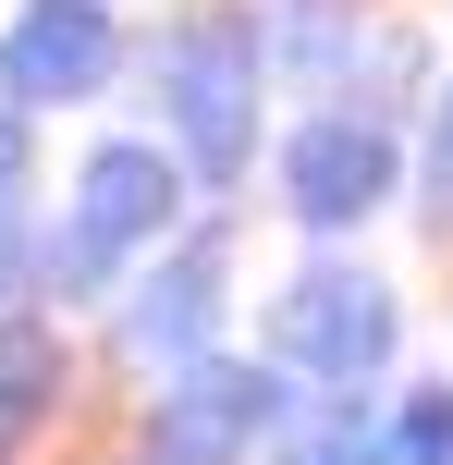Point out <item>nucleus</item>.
<instances>
[{"label":"nucleus","mask_w":453,"mask_h":465,"mask_svg":"<svg viewBox=\"0 0 453 465\" xmlns=\"http://www.w3.org/2000/svg\"><path fill=\"white\" fill-rule=\"evenodd\" d=\"M209 331H221V245L196 232L184 257L135 270V294H123V355H135V368H209Z\"/></svg>","instance_id":"obj_6"},{"label":"nucleus","mask_w":453,"mask_h":465,"mask_svg":"<svg viewBox=\"0 0 453 465\" xmlns=\"http://www.w3.org/2000/svg\"><path fill=\"white\" fill-rule=\"evenodd\" d=\"M282 184H294V209H307L319 232L331 221H368L392 196V135H380V111H319L307 135L282 147Z\"/></svg>","instance_id":"obj_7"},{"label":"nucleus","mask_w":453,"mask_h":465,"mask_svg":"<svg viewBox=\"0 0 453 465\" xmlns=\"http://www.w3.org/2000/svg\"><path fill=\"white\" fill-rule=\"evenodd\" d=\"M49 392H62V355H49L25 319H0V429H13V417H37Z\"/></svg>","instance_id":"obj_8"},{"label":"nucleus","mask_w":453,"mask_h":465,"mask_svg":"<svg viewBox=\"0 0 453 465\" xmlns=\"http://www.w3.org/2000/svg\"><path fill=\"white\" fill-rule=\"evenodd\" d=\"M147 98H160V123H172V160L209 172V184H233L245 135H258V37H245V13L160 25V37H147Z\"/></svg>","instance_id":"obj_1"},{"label":"nucleus","mask_w":453,"mask_h":465,"mask_svg":"<svg viewBox=\"0 0 453 465\" xmlns=\"http://www.w3.org/2000/svg\"><path fill=\"white\" fill-rule=\"evenodd\" d=\"M429 221H453V74H441V111H429Z\"/></svg>","instance_id":"obj_11"},{"label":"nucleus","mask_w":453,"mask_h":465,"mask_svg":"<svg viewBox=\"0 0 453 465\" xmlns=\"http://www.w3.org/2000/svg\"><path fill=\"white\" fill-rule=\"evenodd\" d=\"M13 196H25V98L0 86V221H13Z\"/></svg>","instance_id":"obj_12"},{"label":"nucleus","mask_w":453,"mask_h":465,"mask_svg":"<svg viewBox=\"0 0 453 465\" xmlns=\"http://www.w3.org/2000/svg\"><path fill=\"white\" fill-rule=\"evenodd\" d=\"M123 74V25L98 13V0H25L13 25H0V86L25 98V111H62V98H98Z\"/></svg>","instance_id":"obj_4"},{"label":"nucleus","mask_w":453,"mask_h":465,"mask_svg":"<svg viewBox=\"0 0 453 465\" xmlns=\"http://www.w3.org/2000/svg\"><path fill=\"white\" fill-rule=\"evenodd\" d=\"M25 294V245H13V221H0V306Z\"/></svg>","instance_id":"obj_13"},{"label":"nucleus","mask_w":453,"mask_h":465,"mask_svg":"<svg viewBox=\"0 0 453 465\" xmlns=\"http://www.w3.org/2000/svg\"><path fill=\"white\" fill-rule=\"evenodd\" d=\"M172 209H184V160H172V147H147V135L86 147V172H74L62 221H49V245H37L49 294H98L123 257H147L172 232Z\"/></svg>","instance_id":"obj_2"},{"label":"nucleus","mask_w":453,"mask_h":465,"mask_svg":"<svg viewBox=\"0 0 453 465\" xmlns=\"http://www.w3.org/2000/svg\"><path fill=\"white\" fill-rule=\"evenodd\" d=\"M270 343H282V368L356 392V380L392 355V294H380L368 270H307V282L270 294Z\"/></svg>","instance_id":"obj_3"},{"label":"nucleus","mask_w":453,"mask_h":465,"mask_svg":"<svg viewBox=\"0 0 453 465\" xmlns=\"http://www.w3.org/2000/svg\"><path fill=\"white\" fill-rule=\"evenodd\" d=\"M270 417H282V392L258 368H184L147 404V465H245L270 441Z\"/></svg>","instance_id":"obj_5"},{"label":"nucleus","mask_w":453,"mask_h":465,"mask_svg":"<svg viewBox=\"0 0 453 465\" xmlns=\"http://www.w3.org/2000/svg\"><path fill=\"white\" fill-rule=\"evenodd\" d=\"M380 465H453V392H405V404H392Z\"/></svg>","instance_id":"obj_9"},{"label":"nucleus","mask_w":453,"mask_h":465,"mask_svg":"<svg viewBox=\"0 0 453 465\" xmlns=\"http://www.w3.org/2000/svg\"><path fill=\"white\" fill-rule=\"evenodd\" d=\"M294 465H380V453H368V429H356V417L331 404V417H319L307 441H294Z\"/></svg>","instance_id":"obj_10"}]
</instances>
